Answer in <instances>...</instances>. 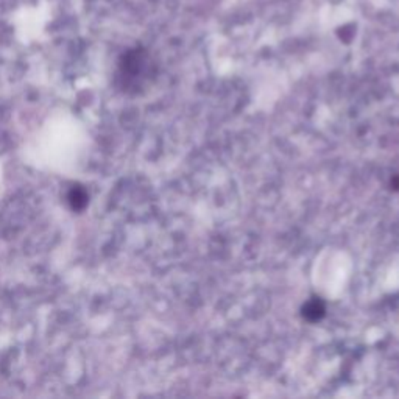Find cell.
Returning <instances> with one entry per match:
<instances>
[{
	"label": "cell",
	"mask_w": 399,
	"mask_h": 399,
	"mask_svg": "<svg viewBox=\"0 0 399 399\" xmlns=\"http://www.w3.org/2000/svg\"><path fill=\"white\" fill-rule=\"evenodd\" d=\"M90 191L83 186L75 182L66 192V203L72 212L81 214L85 212L87 206H90Z\"/></svg>",
	"instance_id": "cell-2"
},
{
	"label": "cell",
	"mask_w": 399,
	"mask_h": 399,
	"mask_svg": "<svg viewBox=\"0 0 399 399\" xmlns=\"http://www.w3.org/2000/svg\"><path fill=\"white\" fill-rule=\"evenodd\" d=\"M325 304H323L320 300H312L309 301L306 306L303 307V316L309 321H319L325 316Z\"/></svg>",
	"instance_id": "cell-3"
},
{
	"label": "cell",
	"mask_w": 399,
	"mask_h": 399,
	"mask_svg": "<svg viewBox=\"0 0 399 399\" xmlns=\"http://www.w3.org/2000/svg\"><path fill=\"white\" fill-rule=\"evenodd\" d=\"M155 77V62L142 47L126 50L120 55L114 75V85L126 96H136Z\"/></svg>",
	"instance_id": "cell-1"
}]
</instances>
